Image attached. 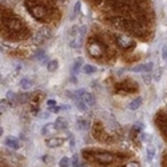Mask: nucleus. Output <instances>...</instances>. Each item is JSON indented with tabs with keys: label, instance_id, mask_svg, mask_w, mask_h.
Segmentation results:
<instances>
[{
	"label": "nucleus",
	"instance_id": "f257e3e1",
	"mask_svg": "<svg viewBox=\"0 0 167 167\" xmlns=\"http://www.w3.org/2000/svg\"><path fill=\"white\" fill-rule=\"evenodd\" d=\"M75 96H76V98H79V99H82L88 107L95 106V96H94L92 94H90L88 91H86V90H83V88L82 90H78L76 94H75Z\"/></svg>",
	"mask_w": 167,
	"mask_h": 167
},
{
	"label": "nucleus",
	"instance_id": "f03ea898",
	"mask_svg": "<svg viewBox=\"0 0 167 167\" xmlns=\"http://www.w3.org/2000/svg\"><path fill=\"white\" fill-rule=\"evenodd\" d=\"M154 68V63H143V64H136L135 67H132L131 71L132 72H151Z\"/></svg>",
	"mask_w": 167,
	"mask_h": 167
},
{
	"label": "nucleus",
	"instance_id": "7ed1b4c3",
	"mask_svg": "<svg viewBox=\"0 0 167 167\" xmlns=\"http://www.w3.org/2000/svg\"><path fill=\"white\" fill-rule=\"evenodd\" d=\"M5 145L8 146L9 148H12V150L20 148V142L16 138H12V136H8V138L5 139Z\"/></svg>",
	"mask_w": 167,
	"mask_h": 167
},
{
	"label": "nucleus",
	"instance_id": "20e7f679",
	"mask_svg": "<svg viewBox=\"0 0 167 167\" xmlns=\"http://www.w3.org/2000/svg\"><path fill=\"white\" fill-rule=\"evenodd\" d=\"M51 33H49L48 31H47V29H40V31L36 33V42H39V43H43L44 42V40H47V39H49L51 38Z\"/></svg>",
	"mask_w": 167,
	"mask_h": 167
},
{
	"label": "nucleus",
	"instance_id": "39448f33",
	"mask_svg": "<svg viewBox=\"0 0 167 167\" xmlns=\"http://www.w3.org/2000/svg\"><path fill=\"white\" fill-rule=\"evenodd\" d=\"M46 143H47V146L51 147V148H56V147H60L63 145V139H60V138H49Z\"/></svg>",
	"mask_w": 167,
	"mask_h": 167
},
{
	"label": "nucleus",
	"instance_id": "423d86ee",
	"mask_svg": "<svg viewBox=\"0 0 167 167\" xmlns=\"http://www.w3.org/2000/svg\"><path fill=\"white\" fill-rule=\"evenodd\" d=\"M55 127H56V130H60V131H63V130H67V127H68V122L64 119V118H58L56 119V122H55Z\"/></svg>",
	"mask_w": 167,
	"mask_h": 167
},
{
	"label": "nucleus",
	"instance_id": "0eeeda50",
	"mask_svg": "<svg viewBox=\"0 0 167 167\" xmlns=\"http://www.w3.org/2000/svg\"><path fill=\"white\" fill-rule=\"evenodd\" d=\"M96 71H98V68H96L95 66H92V64H84V66L82 67V72L83 73H87V75L95 73Z\"/></svg>",
	"mask_w": 167,
	"mask_h": 167
},
{
	"label": "nucleus",
	"instance_id": "6e6552de",
	"mask_svg": "<svg viewBox=\"0 0 167 167\" xmlns=\"http://www.w3.org/2000/svg\"><path fill=\"white\" fill-rule=\"evenodd\" d=\"M96 158H98V160L102 163H111L114 160V156L110 155V154H100V155H98Z\"/></svg>",
	"mask_w": 167,
	"mask_h": 167
},
{
	"label": "nucleus",
	"instance_id": "1a4fd4ad",
	"mask_svg": "<svg viewBox=\"0 0 167 167\" xmlns=\"http://www.w3.org/2000/svg\"><path fill=\"white\" fill-rule=\"evenodd\" d=\"M142 102H143V100H142V98H140V96L135 98L131 103H130V106H128V107H130V110H132V111H134V110H138L139 107L142 106Z\"/></svg>",
	"mask_w": 167,
	"mask_h": 167
},
{
	"label": "nucleus",
	"instance_id": "9d476101",
	"mask_svg": "<svg viewBox=\"0 0 167 167\" xmlns=\"http://www.w3.org/2000/svg\"><path fill=\"white\" fill-rule=\"evenodd\" d=\"M82 42H83V38H71L70 39V47L71 48H79L82 46Z\"/></svg>",
	"mask_w": 167,
	"mask_h": 167
},
{
	"label": "nucleus",
	"instance_id": "9b49d317",
	"mask_svg": "<svg viewBox=\"0 0 167 167\" xmlns=\"http://www.w3.org/2000/svg\"><path fill=\"white\" fill-rule=\"evenodd\" d=\"M146 152H147V158H148V160H152L154 158H155L156 148H155V147H154V146L148 145V146H147V150H146Z\"/></svg>",
	"mask_w": 167,
	"mask_h": 167
},
{
	"label": "nucleus",
	"instance_id": "f8f14e48",
	"mask_svg": "<svg viewBox=\"0 0 167 167\" xmlns=\"http://www.w3.org/2000/svg\"><path fill=\"white\" fill-rule=\"evenodd\" d=\"M20 87L24 90H29L32 87V80L29 78H23L22 80H20Z\"/></svg>",
	"mask_w": 167,
	"mask_h": 167
},
{
	"label": "nucleus",
	"instance_id": "ddd939ff",
	"mask_svg": "<svg viewBox=\"0 0 167 167\" xmlns=\"http://www.w3.org/2000/svg\"><path fill=\"white\" fill-rule=\"evenodd\" d=\"M75 103H76V107H78V110H79V111H82V112H86L87 108H88V106H87L86 103L83 102L82 99H79V98L75 99Z\"/></svg>",
	"mask_w": 167,
	"mask_h": 167
},
{
	"label": "nucleus",
	"instance_id": "4468645a",
	"mask_svg": "<svg viewBox=\"0 0 167 167\" xmlns=\"http://www.w3.org/2000/svg\"><path fill=\"white\" fill-rule=\"evenodd\" d=\"M56 130V127H55V123H53V124H46L44 127H43L42 128V134L43 135H47V134H51V132H53Z\"/></svg>",
	"mask_w": 167,
	"mask_h": 167
},
{
	"label": "nucleus",
	"instance_id": "2eb2a0df",
	"mask_svg": "<svg viewBox=\"0 0 167 167\" xmlns=\"http://www.w3.org/2000/svg\"><path fill=\"white\" fill-rule=\"evenodd\" d=\"M82 64H83V60L79 58V59L72 64V73H78L79 71H82Z\"/></svg>",
	"mask_w": 167,
	"mask_h": 167
},
{
	"label": "nucleus",
	"instance_id": "dca6fc26",
	"mask_svg": "<svg viewBox=\"0 0 167 167\" xmlns=\"http://www.w3.org/2000/svg\"><path fill=\"white\" fill-rule=\"evenodd\" d=\"M118 42H119L120 47H127V46L131 44L132 40L128 39V38H126V36H119V38H118Z\"/></svg>",
	"mask_w": 167,
	"mask_h": 167
},
{
	"label": "nucleus",
	"instance_id": "f3484780",
	"mask_svg": "<svg viewBox=\"0 0 167 167\" xmlns=\"http://www.w3.org/2000/svg\"><path fill=\"white\" fill-rule=\"evenodd\" d=\"M58 62L56 60H49L48 63H47V70H48L49 72H55L56 70H58Z\"/></svg>",
	"mask_w": 167,
	"mask_h": 167
},
{
	"label": "nucleus",
	"instance_id": "a211bd4d",
	"mask_svg": "<svg viewBox=\"0 0 167 167\" xmlns=\"http://www.w3.org/2000/svg\"><path fill=\"white\" fill-rule=\"evenodd\" d=\"M78 128L79 130H86L87 127H88V123H87V120L86 119H78Z\"/></svg>",
	"mask_w": 167,
	"mask_h": 167
},
{
	"label": "nucleus",
	"instance_id": "6ab92c4d",
	"mask_svg": "<svg viewBox=\"0 0 167 167\" xmlns=\"http://www.w3.org/2000/svg\"><path fill=\"white\" fill-rule=\"evenodd\" d=\"M90 52H91L92 55H99L100 49H99L98 46H91V47H90Z\"/></svg>",
	"mask_w": 167,
	"mask_h": 167
},
{
	"label": "nucleus",
	"instance_id": "aec40b11",
	"mask_svg": "<svg viewBox=\"0 0 167 167\" xmlns=\"http://www.w3.org/2000/svg\"><path fill=\"white\" fill-rule=\"evenodd\" d=\"M68 163H70L68 158H62V159H60V162H59V166L60 167H66V166H68Z\"/></svg>",
	"mask_w": 167,
	"mask_h": 167
},
{
	"label": "nucleus",
	"instance_id": "412c9836",
	"mask_svg": "<svg viewBox=\"0 0 167 167\" xmlns=\"http://www.w3.org/2000/svg\"><path fill=\"white\" fill-rule=\"evenodd\" d=\"M70 162H71V165L72 166H79V162H78V155H72V158H71V160H70Z\"/></svg>",
	"mask_w": 167,
	"mask_h": 167
},
{
	"label": "nucleus",
	"instance_id": "4be33fe9",
	"mask_svg": "<svg viewBox=\"0 0 167 167\" xmlns=\"http://www.w3.org/2000/svg\"><path fill=\"white\" fill-rule=\"evenodd\" d=\"M79 8H80V2H78V3L75 4V9H73V18H76V16H78Z\"/></svg>",
	"mask_w": 167,
	"mask_h": 167
},
{
	"label": "nucleus",
	"instance_id": "5701e85b",
	"mask_svg": "<svg viewBox=\"0 0 167 167\" xmlns=\"http://www.w3.org/2000/svg\"><path fill=\"white\" fill-rule=\"evenodd\" d=\"M162 58H163L165 62H167V46H165L162 48Z\"/></svg>",
	"mask_w": 167,
	"mask_h": 167
},
{
	"label": "nucleus",
	"instance_id": "b1692460",
	"mask_svg": "<svg viewBox=\"0 0 167 167\" xmlns=\"http://www.w3.org/2000/svg\"><path fill=\"white\" fill-rule=\"evenodd\" d=\"M150 72H147V75L143 76V80H145V83H151V76L148 75Z\"/></svg>",
	"mask_w": 167,
	"mask_h": 167
},
{
	"label": "nucleus",
	"instance_id": "393cba45",
	"mask_svg": "<svg viewBox=\"0 0 167 167\" xmlns=\"http://www.w3.org/2000/svg\"><path fill=\"white\" fill-rule=\"evenodd\" d=\"M5 108H7V104L3 102V100H0V112H3Z\"/></svg>",
	"mask_w": 167,
	"mask_h": 167
},
{
	"label": "nucleus",
	"instance_id": "a878e982",
	"mask_svg": "<svg viewBox=\"0 0 167 167\" xmlns=\"http://www.w3.org/2000/svg\"><path fill=\"white\" fill-rule=\"evenodd\" d=\"M56 104V102H55V100H48V102H47V106H48V107H53V106H55Z\"/></svg>",
	"mask_w": 167,
	"mask_h": 167
},
{
	"label": "nucleus",
	"instance_id": "bb28decb",
	"mask_svg": "<svg viewBox=\"0 0 167 167\" xmlns=\"http://www.w3.org/2000/svg\"><path fill=\"white\" fill-rule=\"evenodd\" d=\"M70 146L71 147L75 146V139H73V136H71V139H70Z\"/></svg>",
	"mask_w": 167,
	"mask_h": 167
},
{
	"label": "nucleus",
	"instance_id": "cd10ccee",
	"mask_svg": "<svg viewBox=\"0 0 167 167\" xmlns=\"http://www.w3.org/2000/svg\"><path fill=\"white\" fill-rule=\"evenodd\" d=\"M2 135H3V128L0 127V136H2Z\"/></svg>",
	"mask_w": 167,
	"mask_h": 167
},
{
	"label": "nucleus",
	"instance_id": "c85d7f7f",
	"mask_svg": "<svg viewBox=\"0 0 167 167\" xmlns=\"http://www.w3.org/2000/svg\"><path fill=\"white\" fill-rule=\"evenodd\" d=\"M0 80H2V73H0Z\"/></svg>",
	"mask_w": 167,
	"mask_h": 167
},
{
	"label": "nucleus",
	"instance_id": "c756f323",
	"mask_svg": "<svg viewBox=\"0 0 167 167\" xmlns=\"http://www.w3.org/2000/svg\"><path fill=\"white\" fill-rule=\"evenodd\" d=\"M60 2H64V0H60Z\"/></svg>",
	"mask_w": 167,
	"mask_h": 167
}]
</instances>
